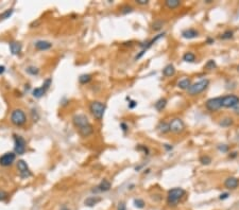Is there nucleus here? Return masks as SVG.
Here are the masks:
<instances>
[{"mask_svg": "<svg viewBox=\"0 0 239 210\" xmlns=\"http://www.w3.org/2000/svg\"><path fill=\"white\" fill-rule=\"evenodd\" d=\"M72 122H74V125L76 126L77 130H79V133L83 137H88L94 133V128H92V123H90L88 118L84 113H76L72 117Z\"/></svg>", "mask_w": 239, "mask_h": 210, "instance_id": "obj_1", "label": "nucleus"}, {"mask_svg": "<svg viewBox=\"0 0 239 210\" xmlns=\"http://www.w3.org/2000/svg\"><path fill=\"white\" fill-rule=\"evenodd\" d=\"M184 195H185L184 189H182V188H173V189L168 191L167 204L169 206H176Z\"/></svg>", "mask_w": 239, "mask_h": 210, "instance_id": "obj_2", "label": "nucleus"}, {"mask_svg": "<svg viewBox=\"0 0 239 210\" xmlns=\"http://www.w3.org/2000/svg\"><path fill=\"white\" fill-rule=\"evenodd\" d=\"M210 85V80L207 79H202V80L198 81L195 84H191V86L187 89V93L190 96H197L199 93H203Z\"/></svg>", "mask_w": 239, "mask_h": 210, "instance_id": "obj_3", "label": "nucleus"}, {"mask_svg": "<svg viewBox=\"0 0 239 210\" xmlns=\"http://www.w3.org/2000/svg\"><path fill=\"white\" fill-rule=\"evenodd\" d=\"M105 109H106V105L100 101H92L89 105L90 113L97 120H102Z\"/></svg>", "mask_w": 239, "mask_h": 210, "instance_id": "obj_4", "label": "nucleus"}, {"mask_svg": "<svg viewBox=\"0 0 239 210\" xmlns=\"http://www.w3.org/2000/svg\"><path fill=\"white\" fill-rule=\"evenodd\" d=\"M11 122L16 126H23L27 122V116L20 108H16L11 113Z\"/></svg>", "mask_w": 239, "mask_h": 210, "instance_id": "obj_5", "label": "nucleus"}, {"mask_svg": "<svg viewBox=\"0 0 239 210\" xmlns=\"http://www.w3.org/2000/svg\"><path fill=\"white\" fill-rule=\"evenodd\" d=\"M51 82H52V80H51L50 78L46 79V80L44 81V83H43V85L40 87H37V88L33 89V91H32V95H33L34 98H37V99H40V98H42L43 96L45 95V93H47V90L49 89V87H50L51 85Z\"/></svg>", "mask_w": 239, "mask_h": 210, "instance_id": "obj_6", "label": "nucleus"}, {"mask_svg": "<svg viewBox=\"0 0 239 210\" xmlns=\"http://www.w3.org/2000/svg\"><path fill=\"white\" fill-rule=\"evenodd\" d=\"M14 142H15V154H18V155H23L26 152V140L23 139V136H18V135H14Z\"/></svg>", "mask_w": 239, "mask_h": 210, "instance_id": "obj_7", "label": "nucleus"}, {"mask_svg": "<svg viewBox=\"0 0 239 210\" xmlns=\"http://www.w3.org/2000/svg\"><path fill=\"white\" fill-rule=\"evenodd\" d=\"M205 107L210 111H217L222 107V97L212 98V99L207 100L205 103Z\"/></svg>", "mask_w": 239, "mask_h": 210, "instance_id": "obj_8", "label": "nucleus"}, {"mask_svg": "<svg viewBox=\"0 0 239 210\" xmlns=\"http://www.w3.org/2000/svg\"><path fill=\"white\" fill-rule=\"evenodd\" d=\"M169 128L172 133H175V134H178V133H182L185 128V123L182 119L180 118H174V119L171 120V122L169 123Z\"/></svg>", "mask_w": 239, "mask_h": 210, "instance_id": "obj_9", "label": "nucleus"}, {"mask_svg": "<svg viewBox=\"0 0 239 210\" xmlns=\"http://www.w3.org/2000/svg\"><path fill=\"white\" fill-rule=\"evenodd\" d=\"M238 102H239V97L235 95H227L222 97V107L233 108Z\"/></svg>", "mask_w": 239, "mask_h": 210, "instance_id": "obj_10", "label": "nucleus"}, {"mask_svg": "<svg viewBox=\"0 0 239 210\" xmlns=\"http://www.w3.org/2000/svg\"><path fill=\"white\" fill-rule=\"evenodd\" d=\"M17 169H18L21 178H28V177H30L32 175L27 162L23 161V160H18V162H17Z\"/></svg>", "mask_w": 239, "mask_h": 210, "instance_id": "obj_11", "label": "nucleus"}, {"mask_svg": "<svg viewBox=\"0 0 239 210\" xmlns=\"http://www.w3.org/2000/svg\"><path fill=\"white\" fill-rule=\"evenodd\" d=\"M164 35H165V33H164V32H163V33H159V34H158V35H156L154 38H152V39L150 40V42H148L147 44L145 45V46H141V47H144V49L140 51V53H139V54H137V55H136V57H135V61H137V59H140V57L143 56V55L146 53V51H147L149 48H151V47L153 46V45L155 44V42H158V39H161V38H163V37H164Z\"/></svg>", "mask_w": 239, "mask_h": 210, "instance_id": "obj_12", "label": "nucleus"}, {"mask_svg": "<svg viewBox=\"0 0 239 210\" xmlns=\"http://www.w3.org/2000/svg\"><path fill=\"white\" fill-rule=\"evenodd\" d=\"M15 158H16V154L13 152H8V153L3 154L0 157V166L2 167H9L14 162Z\"/></svg>", "mask_w": 239, "mask_h": 210, "instance_id": "obj_13", "label": "nucleus"}, {"mask_svg": "<svg viewBox=\"0 0 239 210\" xmlns=\"http://www.w3.org/2000/svg\"><path fill=\"white\" fill-rule=\"evenodd\" d=\"M238 186H239V179L237 178V177H234V176L227 177L224 181V187L229 190L236 189Z\"/></svg>", "mask_w": 239, "mask_h": 210, "instance_id": "obj_14", "label": "nucleus"}, {"mask_svg": "<svg viewBox=\"0 0 239 210\" xmlns=\"http://www.w3.org/2000/svg\"><path fill=\"white\" fill-rule=\"evenodd\" d=\"M34 47H35L37 50L40 51H46V50H49V49L52 48V44H51L50 42H48V40H37V42H35V44H34Z\"/></svg>", "mask_w": 239, "mask_h": 210, "instance_id": "obj_15", "label": "nucleus"}, {"mask_svg": "<svg viewBox=\"0 0 239 210\" xmlns=\"http://www.w3.org/2000/svg\"><path fill=\"white\" fill-rule=\"evenodd\" d=\"M182 36L184 38H186V39H192V38H196L199 36V32L196 29H193V28H189V29H185L182 32Z\"/></svg>", "mask_w": 239, "mask_h": 210, "instance_id": "obj_16", "label": "nucleus"}, {"mask_svg": "<svg viewBox=\"0 0 239 210\" xmlns=\"http://www.w3.org/2000/svg\"><path fill=\"white\" fill-rule=\"evenodd\" d=\"M9 47H10V51L13 55L20 54L21 50H23V45H21L19 42H11Z\"/></svg>", "mask_w": 239, "mask_h": 210, "instance_id": "obj_17", "label": "nucleus"}, {"mask_svg": "<svg viewBox=\"0 0 239 210\" xmlns=\"http://www.w3.org/2000/svg\"><path fill=\"white\" fill-rule=\"evenodd\" d=\"M96 188H97V191H99V192H107V191H109V189L112 188V184H111V181H109L107 179H103Z\"/></svg>", "mask_w": 239, "mask_h": 210, "instance_id": "obj_18", "label": "nucleus"}, {"mask_svg": "<svg viewBox=\"0 0 239 210\" xmlns=\"http://www.w3.org/2000/svg\"><path fill=\"white\" fill-rule=\"evenodd\" d=\"M100 202H101V198H99V196H88L84 201V205L87 207H94L95 205H97Z\"/></svg>", "mask_w": 239, "mask_h": 210, "instance_id": "obj_19", "label": "nucleus"}, {"mask_svg": "<svg viewBox=\"0 0 239 210\" xmlns=\"http://www.w3.org/2000/svg\"><path fill=\"white\" fill-rule=\"evenodd\" d=\"M174 73H175V68L172 64H168L163 69V74L165 76H173Z\"/></svg>", "mask_w": 239, "mask_h": 210, "instance_id": "obj_20", "label": "nucleus"}, {"mask_svg": "<svg viewBox=\"0 0 239 210\" xmlns=\"http://www.w3.org/2000/svg\"><path fill=\"white\" fill-rule=\"evenodd\" d=\"M190 86H191V81H190V79H187V78L182 79V80L178 83V87L181 89H188Z\"/></svg>", "mask_w": 239, "mask_h": 210, "instance_id": "obj_21", "label": "nucleus"}, {"mask_svg": "<svg viewBox=\"0 0 239 210\" xmlns=\"http://www.w3.org/2000/svg\"><path fill=\"white\" fill-rule=\"evenodd\" d=\"M233 124H234V120L231 117H224L219 122V125L222 126V127H229V126L233 125Z\"/></svg>", "mask_w": 239, "mask_h": 210, "instance_id": "obj_22", "label": "nucleus"}, {"mask_svg": "<svg viewBox=\"0 0 239 210\" xmlns=\"http://www.w3.org/2000/svg\"><path fill=\"white\" fill-rule=\"evenodd\" d=\"M166 105H167V100H166L165 98H161V99L158 100L156 103L154 104V107H155L156 110L161 111L166 107Z\"/></svg>", "mask_w": 239, "mask_h": 210, "instance_id": "obj_23", "label": "nucleus"}, {"mask_svg": "<svg viewBox=\"0 0 239 210\" xmlns=\"http://www.w3.org/2000/svg\"><path fill=\"white\" fill-rule=\"evenodd\" d=\"M165 4L168 8H170V10H174V8H176L180 6L181 1L180 0H167V1L165 2Z\"/></svg>", "mask_w": 239, "mask_h": 210, "instance_id": "obj_24", "label": "nucleus"}, {"mask_svg": "<svg viewBox=\"0 0 239 210\" xmlns=\"http://www.w3.org/2000/svg\"><path fill=\"white\" fill-rule=\"evenodd\" d=\"M183 61L187 62V63H193L196 61V55L192 52H185L183 55Z\"/></svg>", "mask_w": 239, "mask_h": 210, "instance_id": "obj_25", "label": "nucleus"}, {"mask_svg": "<svg viewBox=\"0 0 239 210\" xmlns=\"http://www.w3.org/2000/svg\"><path fill=\"white\" fill-rule=\"evenodd\" d=\"M90 81H92V76H90V74H82V76H80V78H79V82L83 85L89 83Z\"/></svg>", "mask_w": 239, "mask_h": 210, "instance_id": "obj_26", "label": "nucleus"}, {"mask_svg": "<svg viewBox=\"0 0 239 210\" xmlns=\"http://www.w3.org/2000/svg\"><path fill=\"white\" fill-rule=\"evenodd\" d=\"M13 13H14V10H13V8H9V10H5L3 13H1V14H0V19L4 20V19L10 18V17L13 15Z\"/></svg>", "mask_w": 239, "mask_h": 210, "instance_id": "obj_27", "label": "nucleus"}, {"mask_svg": "<svg viewBox=\"0 0 239 210\" xmlns=\"http://www.w3.org/2000/svg\"><path fill=\"white\" fill-rule=\"evenodd\" d=\"M200 162L203 166H208V164H212V157H210L208 155H202L200 157Z\"/></svg>", "mask_w": 239, "mask_h": 210, "instance_id": "obj_28", "label": "nucleus"}, {"mask_svg": "<svg viewBox=\"0 0 239 210\" xmlns=\"http://www.w3.org/2000/svg\"><path fill=\"white\" fill-rule=\"evenodd\" d=\"M26 71L27 73H29L30 76H37L40 73V69L37 67H34V66H30V67L26 68Z\"/></svg>", "mask_w": 239, "mask_h": 210, "instance_id": "obj_29", "label": "nucleus"}, {"mask_svg": "<svg viewBox=\"0 0 239 210\" xmlns=\"http://www.w3.org/2000/svg\"><path fill=\"white\" fill-rule=\"evenodd\" d=\"M233 35H234V32L232 30H227V31H224L221 34L220 38L221 39H231V38H233Z\"/></svg>", "mask_w": 239, "mask_h": 210, "instance_id": "obj_30", "label": "nucleus"}, {"mask_svg": "<svg viewBox=\"0 0 239 210\" xmlns=\"http://www.w3.org/2000/svg\"><path fill=\"white\" fill-rule=\"evenodd\" d=\"M158 130H159V132H161V133H163V134H166V133L170 132L169 124L165 123V122H164V123H163V122H161V123L158 125Z\"/></svg>", "mask_w": 239, "mask_h": 210, "instance_id": "obj_31", "label": "nucleus"}, {"mask_svg": "<svg viewBox=\"0 0 239 210\" xmlns=\"http://www.w3.org/2000/svg\"><path fill=\"white\" fill-rule=\"evenodd\" d=\"M133 204H134V206L136 207V208L138 209H143L144 207H145V201L141 200V198H135L134 202H133Z\"/></svg>", "mask_w": 239, "mask_h": 210, "instance_id": "obj_32", "label": "nucleus"}, {"mask_svg": "<svg viewBox=\"0 0 239 210\" xmlns=\"http://www.w3.org/2000/svg\"><path fill=\"white\" fill-rule=\"evenodd\" d=\"M217 67V64L216 62L214 61V59H210V61H207V63L205 64V66H204V68L207 70H213L215 69V68Z\"/></svg>", "mask_w": 239, "mask_h": 210, "instance_id": "obj_33", "label": "nucleus"}, {"mask_svg": "<svg viewBox=\"0 0 239 210\" xmlns=\"http://www.w3.org/2000/svg\"><path fill=\"white\" fill-rule=\"evenodd\" d=\"M120 12H121V14H123V15L129 14V13L133 12V8L131 5H129V4H126V5H123L121 8H120Z\"/></svg>", "mask_w": 239, "mask_h": 210, "instance_id": "obj_34", "label": "nucleus"}, {"mask_svg": "<svg viewBox=\"0 0 239 210\" xmlns=\"http://www.w3.org/2000/svg\"><path fill=\"white\" fill-rule=\"evenodd\" d=\"M164 25V21L161 20H156L153 22V25H152V29L155 30V31H158V30L161 29V27Z\"/></svg>", "mask_w": 239, "mask_h": 210, "instance_id": "obj_35", "label": "nucleus"}, {"mask_svg": "<svg viewBox=\"0 0 239 210\" xmlns=\"http://www.w3.org/2000/svg\"><path fill=\"white\" fill-rule=\"evenodd\" d=\"M8 196H9L8 192H5L4 190H0V202L5 201L6 198H8Z\"/></svg>", "mask_w": 239, "mask_h": 210, "instance_id": "obj_36", "label": "nucleus"}, {"mask_svg": "<svg viewBox=\"0 0 239 210\" xmlns=\"http://www.w3.org/2000/svg\"><path fill=\"white\" fill-rule=\"evenodd\" d=\"M217 147H218L219 151L223 152V153H227V152L229 151V145H227V144H219Z\"/></svg>", "mask_w": 239, "mask_h": 210, "instance_id": "obj_37", "label": "nucleus"}, {"mask_svg": "<svg viewBox=\"0 0 239 210\" xmlns=\"http://www.w3.org/2000/svg\"><path fill=\"white\" fill-rule=\"evenodd\" d=\"M137 150H138V151H144L146 155L149 154V150H148V147H146L145 145H139V147H137Z\"/></svg>", "mask_w": 239, "mask_h": 210, "instance_id": "obj_38", "label": "nucleus"}, {"mask_svg": "<svg viewBox=\"0 0 239 210\" xmlns=\"http://www.w3.org/2000/svg\"><path fill=\"white\" fill-rule=\"evenodd\" d=\"M117 210H126V204H124L123 202L119 203V205H118Z\"/></svg>", "mask_w": 239, "mask_h": 210, "instance_id": "obj_39", "label": "nucleus"}, {"mask_svg": "<svg viewBox=\"0 0 239 210\" xmlns=\"http://www.w3.org/2000/svg\"><path fill=\"white\" fill-rule=\"evenodd\" d=\"M136 3L140 4V5H146V4L149 3V1L148 0H136Z\"/></svg>", "mask_w": 239, "mask_h": 210, "instance_id": "obj_40", "label": "nucleus"}, {"mask_svg": "<svg viewBox=\"0 0 239 210\" xmlns=\"http://www.w3.org/2000/svg\"><path fill=\"white\" fill-rule=\"evenodd\" d=\"M233 109H234V113H235L237 116H239V102L233 107Z\"/></svg>", "mask_w": 239, "mask_h": 210, "instance_id": "obj_41", "label": "nucleus"}, {"mask_svg": "<svg viewBox=\"0 0 239 210\" xmlns=\"http://www.w3.org/2000/svg\"><path fill=\"white\" fill-rule=\"evenodd\" d=\"M137 106V102L136 101H131L129 103V108H134V107Z\"/></svg>", "mask_w": 239, "mask_h": 210, "instance_id": "obj_42", "label": "nucleus"}, {"mask_svg": "<svg viewBox=\"0 0 239 210\" xmlns=\"http://www.w3.org/2000/svg\"><path fill=\"white\" fill-rule=\"evenodd\" d=\"M229 196H230V194H229V193H222V194H221V195H220V198H220L221 201H222V200H227V198H229Z\"/></svg>", "mask_w": 239, "mask_h": 210, "instance_id": "obj_43", "label": "nucleus"}, {"mask_svg": "<svg viewBox=\"0 0 239 210\" xmlns=\"http://www.w3.org/2000/svg\"><path fill=\"white\" fill-rule=\"evenodd\" d=\"M120 126L122 127V130H123V132H126V130H128V125H126L124 122H121V123H120Z\"/></svg>", "mask_w": 239, "mask_h": 210, "instance_id": "obj_44", "label": "nucleus"}, {"mask_svg": "<svg viewBox=\"0 0 239 210\" xmlns=\"http://www.w3.org/2000/svg\"><path fill=\"white\" fill-rule=\"evenodd\" d=\"M229 157H230V158H235V157H237V152H233V153H230Z\"/></svg>", "mask_w": 239, "mask_h": 210, "instance_id": "obj_45", "label": "nucleus"}, {"mask_svg": "<svg viewBox=\"0 0 239 210\" xmlns=\"http://www.w3.org/2000/svg\"><path fill=\"white\" fill-rule=\"evenodd\" d=\"M4 71H5V67H4V66H1V65H0V74L4 73Z\"/></svg>", "mask_w": 239, "mask_h": 210, "instance_id": "obj_46", "label": "nucleus"}, {"mask_svg": "<svg viewBox=\"0 0 239 210\" xmlns=\"http://www.w3.org/2000/svg\"><path fill=\"white\" fill-rule=\"evenodd\" d=\"M165 149L169 151V150H172V147L170 144H165Z\"/></svg>", "mask_w": 239, "mask_h": 210, "instance_id": "obj_47", "label": "nucleus"}, {"mask_svg": "<svg viewBox=\"0 0 239 210\" xmlns=\"http://www.w3.org/2000/svg\"><path fill=\"white\" fill-rule=\"evenodd\" d=\"M207 42L208 44H213V42H214V39H212V38H207Z\"/></svg>", "mask_w": 239, "mask_h": 210, "instance_id": "obj_48", "label": "nucleus"}, {"mask_svg": "<svg viewBox=\"0 0 239 210\" xmlns=\"http://www.w3.org/2000/svg\"><path fill=\"white\" fill-rule=\"evenodd\" d=\"M237 70H238V72H239V66H238V67H237Z\"/></svg>", "mask_w": 239, "mask_h": 210, "instance_id": "obj_49", "label": "nucleus"}]
</instances>
